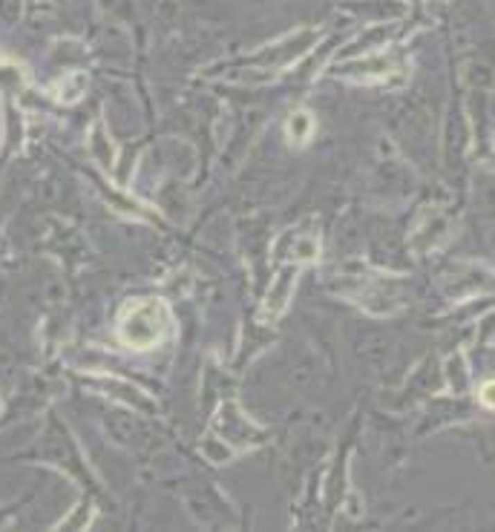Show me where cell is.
<instances>
[{"label":"cell","mask_w":495,"mask_h":532,"mask_svg":"<svg viewBox=\"0 0 495 532\" xmlns=\"http://www.w3.org/2000/svg\"><path fill=\"white\" fill-rule=\"evenodd\" d=\"M162 331H164V311L153 302L136 305L121 322V337L132 348H150L153 343H159Z\"/></svg>","instance_id":"1"},{"label":"cell","mask_w":495,"mask_h":532,"mask_svg":"<svg viewBox=\"0 0 495 532\" xmlns=\"http://www.w3.org/2000/svg\"><path fill=\"white\" fill-rule=\"evenodd\" d=\"M478 400L487 406V409H495V380H487L478 391Z\"/></svg>","instance_id":"2"}]
</instances>
